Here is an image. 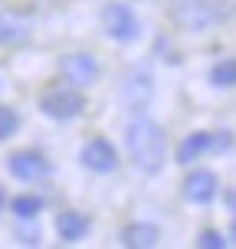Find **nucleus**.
Here are the masks:
<instances>
[{"label":"nucleus","mask_w":236,"mask_h":249,"mask_svg":"<svg viewBox=\"0 0 236 249\" xmlns=\"http://www.w3.org/2000/svg\"><path fill=\"white\" fill-rule=\"evenodd\" d=\"M125 144H128V154L135 161L138 171L145 174H158L164 167V158H167V144H164V131L151 118H135L125 131Z\"/></svg>","instance_id":"1"},{"label":"nucleus","mask_w":236,"mask_h":249,"mask_svg":"<svg viewBox=\"0 0 236 249\" xmlns=\"http://www.w3.org/2000/svg\"><path fill=\"white\" fill-rule=\"evenodd\" d=\"M39 108H43V115H50L56 122H73V118L82 115L86 99H82V92L75 86H56V89H46L43 92Z\"/></svg>","instance_id":"2"},{"label":"nucleus","mask_w":236,"mask_h":249,"mask_svg":"<svg viewBox=\"0 0 236 249\" xmlns=\"http://www.w3.org/2000/svg\"><path fill=\"white\" fill-rule=\"evenodd\" d=\"M230 10L217 7V0H181L174 7V20L190 33H203L207 26H213L217 20H223Z\"/></svg>","instance_id":"3"},{"label":"nucleus","mask_w":236,"mask_h":249,"mask_svg":"<svg viewBox=\"0 0 236 249\" xmlns=\"http://www.w3.org/2000/svg\"><path fill=\"white\" fill-rule=\"evenodd\" d=\"M102 26H105V33L112 39H118V43H131V39H138V33H141L138 17L128 3H109V7L102 10Z\"/></svg>","instance_id":"4"},{"label":"nucleus","mask_w":236,"mask_h":249,"mask_svg":"<svg viewBox=\"0 0 236 249\" xmlns=\"http://www.w3.org/2000/svg\"><path fill=\"white\" fill-rule=\"evenodd\" d=\"M59 72L69 86L86 89L99 79V62H95V56H89V53H69V56L59 59Z\"/></svg>","instance_id":"5"},{"label":"nucleus","mask_w":236,"mask_h":249,"mask_svg":"<svg viewBox=\"0 0 236 249\" xmlns=\"http://www.w3.org/2000/svg\"><path fill=\"white\" fill-rule=\"evenodd\" d=\"M82 164L95 174H112L118 167V151L112 148V141L105 138H92L86 148H82Z\"/></svg>","instance_id":"6"},{"label":"nucleus","mask_w":236,"mask_h":249,"mask_svg":"<svg viewBox=\"0 0 236 249\" xmlns=\"http://www.w3.org/2000/svg\"><path fill=\"white\" fill-rule=\"evenodd\" d=\"M7 167L17 180H39V177L50 174V161L39 151H17L7 158Z\"/></svg>","instance_id":"7"},{"label":"nucleus","mask_w":236,"mask_h":249,"mask_svg":"<svg viewBox=\"0 0 236 249\" xmlns=\"http://www.w3.org/2000/svg\"><path fill=\"white\" fill-rule=\"evenodd\" d=\"M151 92H154V86H151V72L148 69H135V72L125 75L122 82V102L128 105V108H145L151 102Z\"/></svg>","instance_id":"8"},{"label":"nucleus","mask_w":236,"mask_h":249,"mask_svg":"<svg viewBox=\"0 0 236 249\" xmlns=\"http://www.w3.org/2000/svg\"><path fill=\"white\" fill-rule=\"evenodd\" d=\"M217 187H220V180H217L213 171H194L184 180V197L190 203H210L217 197Z\"/></svg>","instance_id":"9"},{"label":"nucleus","mask_w":236,"mask_h":249,"mask_svg":"<svg viewBox=\"0 0 236 249\" xmlns=\"http://www.w3.org/2000/svg\"><path fill=\"white\" fill-rule=\"evenodd\" d=\"M56 233H59L62 243H79L89 233V216L86 213H75V210L59 213L56 216Z\"/></svg>","instance_id":"10"},{"label":"nucleus","mask_w":236,"mask_h":249,"mask_svg":"<svg viewBox=\"0 0 236 249\" xmlns=\"http://www.w3.org/2000/svg\"><path fill=\"white\" fill-rule=\"evenodd\" d=\"M158 239H161V233L151 223H131L122 230V246L128 249H151V246H158Z\"/></svg>","instance_id":"11"},{"label":"nucleus","mask_w":236,"mask_h":249,"mask_svg":"<svg viewBox=\"0 0 236 249\" xmlns=\"http://www.w3.org/2000/svg\"><path fill=\"white\" fill-rule=\"evenodd\" d=\"M210 141H213L210 131H194V135H187L184 141H181V148H177V164H194L203 151H210Z\"/></svg>","instance_id":"12"},{"label":"nucleus","mask_w":236,"mask_h":249,"mask_svg":"<svg viewBox=\"0 0 236 249\" xmlns=\"http://www.w3.org/2000/svg\"><path fill=\"white\" fill-rule=\"evenodd\" d=\"M30 36V26L23 20H17L10 13H0V46H13V43H23Z\"/></svg>","instance_id":"13"},{"label":"nucleus","mask_w":236,"mask_h":249,"mask_svg":"<svg viewBox=\"0 0 236 249\" xmlns=\"http://www.w3.org/2000/svg\"><path fill=\"white\" fill-rule=\"evenodd\" d=\"M10 210L17 213V220H36L43 213V200L36 194H20V197L10 200Z\"/></svg>","instance_id":"14"},{"label":"nucleus","mask_w":236,"mask_h":249,"mask_svg":"<svg viewBox=\"0 0 236 249\" xmlns=\"http://www.w3.org/2000/svg\"><path fill=\"white\" fill-rule=\"evenodd\" d=\"M210 82L217 89L236 86V59H220V62H217V66L210 69Z\"/></svg>","instance_id":"15"},{"label":"nucleus","mask_w":236,"mask_h":249,"mask_svg":"<svg viewBox=\"0 0 236 249\" xmlns=\"http://www.w3.org/2000/svg\"><path fill=\"white\" fill-rule=\"evenodd\" d=\"M17 128H20V115H17V108L0 105V141L13 138V135H17Z\"/></svg>","instance_id":"16"},{"label":"nucleus","mask_w":236,"mask_h":249,"mask_svg":"<svg viewBox=\"0 0 236 249\" xmlns=\"http://www.w3.org/2000/svg\"><path fill=\"white\" fill-rule=\"evenodd\" d=\"M197 246H203V249H223L226 239L220 236L217 230H203V233H200V239H197Z\"/></svg>","instance_id":"17"},{"label":"nucleus","mask_w":236,"mask_h":249,"mask_svg":"<svg viewBox=\"0 0 236 249\" xmlns=\"http://www.w3.org/2000/svg\"><path fill=\"white\" fill-rule=\"evenodd\" d=\"M230 144H233L230 131H217V135H213V141H210V151H226Z\"/></svg>","instance_id":"18"},{"label":"nucleus","mask_w":236,"mask_h":249,"mask_svg":"<svg viewBox=\"0 0 236 249\" xmlns=\"http://www.w3.org/2000/svg\"><path fill=\"white\" fill-rule=\"evenodd\" d=\"M20 243H26V246H36V243H39V230H20Z\"/></svg>","instance_id":"19"},{"label":"nucleus","mask_w":236,"mask_h":249,"mask_svg":"<svg viewBox=\"0 0 236 249\" xmlns=\"http://www.w3.org/2000/svg\"><path fill=\"white\" fill-rule=\"evenodd\" d=\"M3 203H7V194H3V187H0V210H3Z\"/></svg>","instance_id":"20"},{"label":"nucleus","mask_w":236,"mask_h":249,"mask_svg":"<svg viewBox=\"0 0 236 249\" xmlns=\"http://www.w3.org/2000/svg\"><path fill=\"white\" fill-rule=\"evenodd\" d=\"M230 236H233V243H236V220H233V230H230Z\"/></svg>","instance_id":"21"}]
</instances>
